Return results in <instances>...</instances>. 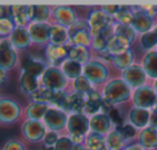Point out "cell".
Masks as SVG:
<instances>
[{"instance_id": "obj_9", "label": "cell", "mask_w": 157, "mask_h": 150, "mask_svg": "<svg viewBox=\"0 0 157 150\" xmlns=\"http://www.w3.org/2000/svg\"><path fill=\"white\" fill-rule=\"evenodd\" d=\"M121 78H122L133 91V90L139 89V87L147 84L148 77L146 76L145 71H144L141 64H140V65L139 64H133L132 66L127 68L126 70L122 71Z\"/></svg>"}, {"instance_id": "obj_57", "label": "cell", "mask_w": 157, "mask_h": 150, "mask_svg": "<svg viewBox=\"0 0 157 150\" xmlns=\"http://www.w3.org/2000/svg\"><path fill=\"white\" fill-rule=\"evenodd\" d=\"M42 150H55L54 147H48V146H44Z\"/></svg>"}, {"instance_id": "obj_59", "label": "cell", "mask_w": 157, "mask_h": 150, "mask_svg": "<svg viewBox=\"0 0 157 150\" xmlns=\"http://www.w3.org/2000/svg\"><path fill=\"white\" fill-rule=\"evenodd\" d=\"M156 107H157V105H156Z\"/></svg>"}, {"instance_id": "obj_38", "label": "cell", "mask_w": 157, "mask_h": 150, "mask_svg": "<svg viewBox=\"0 0 157 150\" xmlns=\"http://www.w3.org/2000/svg\"><path fill=\"white\" fill-rule=\"evenodd\" d=\"M140 44L145 51L155 50L157 47V24L148 33L140 36Z\"/></svg>"}, {"instance_id": "obj_25", "label": "cell", "mask_w": 157, "mask_h": 150, "mask_svg": "<svg viewBox=\"0 0 157 150\" xmlns=\"http://www.w3.org/2000/svg\"><path fill=\"white\" fill-rule=\"evenodd\" d=\"M50 105L41 104V103H33L31 102L26 107L25 115L27 120H33V121H43V118L48 110L50 109Z\"/></svg>"}, {"instance_id": "obj_5", "label": "cell", "mask_w": 157, "mask_h": 150, "mask_svg": "<svg viewBox=\"0 0 157 150\" xmlns=\"http://www.w3.org/2000/svg\"><path fill=\"white\" fill-rule=\"evenodd\" d=\"M68 81L69 80L65 76V74L61 71L60 67H55V66H48V69L44 71V74L40 79L41 85L53 92L66 90Z\"/></svg>"}, {"instance_id": "obj_6", "label": "cell", "mask_w": 157, "mask_h": 150, "mask_svg": "<svg viewBox=\"0 0 157 150\" xmlns=\"http://www.w3.org/2000/svg\"><path fill=\"white\" fill-rule=\"evenodd\" d=\"M131 103L133 107L153 110L157 105V94L152 85L145 84L132 91Z\"/></svg>"}, {"instance_id": "obj_41", "label": "cell", "mask_w": 157, "mask_h": 150, "mask_svg": "<svg viewBox=\"0 0 157 150\" xmlns=\"http://www.w3.org/2000/svg\"><path fill=\"white\" fill-rule=\"evenodd\" d=\"M114 21H115V23H117V24L131 26L132 21H133L132 7H130V6H122L120 12H118L115 18H114Z\"/></svg>"}, {"instance_id": "obj_56", "label": "cell", "mask_w": 157, "mask_h": 150, "mask_svg": "<svg viewBox=\"0 0 157 150\" xmlns=\"http://www.w3.org/2000/svg\"><path fill=\"white\" fill-rule=\"evenodd\" d=\"M152 87H153V89L155 90V92H156V94H157V79H156V80H153Z\"/></svg>"}, {"instance_id": "obj_35", "label": "cell", "mask_w": 157, "mask_h": 150, "mask_svg": "<svg viewBox=\"0 0 157 150\" xmlns=\"http://www.w3.org/2000/svg\"><path fill=\"white\" fill-rule=\"evenodd\" d=\"M131 44L128 41L124 40L123 38L117 37V36L114 35L111 39L108 41L107 44V50L111 53L112 55H117L121 53L126 52L127 50L130 49Z\"/></svg>"}, {"instance_id": "obj_34", "label": "cell", "mask_w": 157, "mask_h": 150, "mask_svg": "<svg viewBox=\"0 0 157 150\" xmlns=\"http://www.w3.org/2000/svg\"><path fill=\"white\" fill-rule=\"evenodd\" d=\"M84 145L88 150H107L105 136L98 133L90 132L85 137Z\"/></svg>"}, {"instance_id": "obj_39", "label": "cell", "mask_w": 157, "mask_h": 150, "mask_svg": "<svg viewBox=\"0 0 157 150\" xmlns=\"http://www.w3.org/2000/svg\"><path fill=\"white\" fill-rule=\"evenodd\" d=\"M114 35L117 36V37L123 38L124 40L128 41L130 44L135 41L136 37H137V34H136V31L133 30L131 26L117 24V23L114 24Z\"/></svg>"}, {"instance_id": "obj_11", "label": "cell", "mask_w": 157, "mask_h": 150, "mask_svg": "<svg viewBox=\"0 0 157 150\" xmlns=\"http://www.w3.org/2000/svg\"><path fill=\"white\" fill-rule=\"evenodd\" d=\"M46 133H48V128L43 121L26 120L22 125L23 136L30 143H39L43 140Z\"/></svg>"}, {"instance_id": "obj_52", "label": "cell", "mask_w": 157, "mask_h": 150, "mask_svg": "<svg viewBox=\"0 0 157 150\" xmlns=\"http://www.w3.org/2000/svg\"><path fill=\"white\" fill-rule=\"evenodd\" d=\"M9 78V71L3 69H0V84L5 85V83L7 82V79Z\"/></svg>"}, {"instance_id": "obj_24", "label": "cell", "mask_w": 157, "mask_h": 150, "mask_svg": "<svg viewBox=\"0 0 157 150\" xmlns=\"http://www.w3.org/2000/svg\"><path fill=\"white\" fill-rule=\"evenodd\" d=\"M141 65L145 71L146 76L150 79L156 80L157 79V51H148L142 57Z\"/></svg>"}, {"instance_id": "obj_18", "label": "cell", "mask_w": 157, "mask_h": 150, "mask_svg": "<svg viewBox=\"0 0 157 150\" xmlns=\"http://www.w3.org/2000/svg\"><path fill=\"white\" fill-rule=\"evenodd\" d=\"M90 132L98 133V134H101L103 136H105L108 133L111 132L113 130L112 128H114L109 116L105 115L102 112L90 117Z\"/></svg>"}, {"instance_id": "obj_42", "label": "cell", "mask_w": 157, "mask_h": 150, "mask_svg": "<svg viewBox=\"0 0 157 150\" xmlns=\"http://www.w3.org/2000/svg\"><path fill=\"white\" fill-rule=\"evenodd\" d=\"M15 28L16 25L12 18H0V37L1 38H9Z\"/></svg>"}, {"instance_id": "obj_27", "label": "cell", "mask_w": 157, "mask_h": 150, "mask_svg": "<svg viewBox=\"0 0 157 150\" xmlns=\"http://www.w3.org/2000/svg\"><path fill=\"white\" fill-rule=\"evenodd\" d=\"M10 11H11V18L16 26H28L30 23L28 18V6H10Z\"/></svg>"}, {"instance_id": "obj_22", "label": "cell", "mask_w": 157, "mask_h": 150, "mask_svg": "<svg viewBox=\"0 0 157 150\" xmlns=\"http://www.w3.org/2000/svg\"><path fill=\"white\" fill-rule=\"evenodd\" d=\"M138 143L145 150H153L157 148V128L148 125L139 132Z\"/></svg>"}, {"instance_id": "obj_49", "label": "cell", "mask_w": 157, "mask_h": 150, "mask_svg": "<svg viewBox=\"0 0 157 150\" xmlns=\"http://www.w3.org/2000/svg\"><path fill=\"white\" fill-rule=\"evenodd\" d=\"M121 8H122L121 5H105L101 7V10H102L105 13H107L109 16L114 18L116 16V14L120 12Z\"/></svg>"}, {"instance_id": "obj_10", "label": "cell", "mask_w": 157, "mask_h": 150, "mask_svg": "<svg viewBox=\"0 0 157 150\" xmlns=\"http://www.w3.org/2000/svg\"><path fill=\"white\" fill-rule=\"evenodd\" d=\"M17 64V51L13 48L9 38L0 39V69H13Z\"/></svg>"}, {"instance_id": "obj_28", "label": "cell", "mask_w": 157, "mask_h": 150, "mask_svg": "<svg viewBox=\"0 0 157 150\" xmlns=\"http://www.w3.org/2000/svg\"><path fill=\"white\" fill-rule=\"evenodd\" d=\"M83 66L81 63L68 59L66 62H63L60 66L61 71L65 74V76L68 78V80H75L76 78L81 77L83 75Z\"/></svg>"}, {"instance_id": "obj_12", "label": "cell", "mask_w": 157, "mask_h": 150, "mask_svg": "<svg viewBox=\"0 0 157 150\" xmlns=\"http://www.w3.org/2000/svg\"><path fill=\"white\" fill-rule=\"evenodd\" d=\"M87 22L90 24L93 37L99 35L103 29L107 28L110 25L115 24L114 18L109 16L107 13H105L102 10H93L88 14Z\"/></svg>"}, {"instance_id": "obj_3", "label": "cell", "mask_w": 157, "mask_h": 150, "mask_svg": "<svg viewBox=\"0 0 157 150\" xmlns=\"http://www.w3.org/2000/svg\"><path fill=\"white\" fill-rule=\"evenodd\" d=\"M69 31V44L90 48L92 47L93 35L87 20L78 18L71 27L68 28Z\"/></svg>"}, {"instance_id": "obj_16", "label": "cell", "mask_w": 157, "mask_h": 150, "mask_svg": "<svg viewBox=\"0 0 157 150\" xmlns=\"http://www.w3.org/2000/svg\"><path fill=\"white\" fill-rule=\"evenodd\" d=\"M45 54L50 66H55V67H60L61 64L69 59L68 46H56L48 43L46 47Z\"/></svg>"}, {"instance_id": "obj_2", "label": "cell", "mask_w": 157, "mask_h": 150, "mask_svg": "<svg viewBox=\"0 0 157 150\" xmlns=\"http://www.w3.org/2000/svg\"><path fill=\"white\" fill-rule=\"evenodd\" d=\"M66 128L74 144H84L86 135L90 132V117L85 113H70Z\"/></svg>"}, {"instance_id": "obj_19", "label": "cell", "mask_w": 157, "mask_h": 150, "mask_svg": "<svg viewBox=\"0 0 157 150\" xmlns=\"http://www.w3.org/2000/svg\"><path fill=\"white\" fill-rule=\"evenodd\" d=\"M9 39L11 44L16 51L26 50V49H28L30 47L31 42H33L30 35H29L28 28L22 26H16V28L11 34Z\"/></svg>"}, {"instance_id": "obj_44", "label": "cell", "mask_w": 157, "mask_h": 150, "mask_svg": "<svg viewBox=\"0 0 157 150\" xmlns=\"http://www.w3.org/2000/svg\"><path fill=\"white\" fill-rule=\"evenodd\" d=\"M74 143L70 136H60L57 143L55 144V150H72L73 149Z\"/></svg>"}, {"instance_id": "obj_53", "label": "cell", "mask_w": 157, "mask_h": 150, "mask_svg": "<svg viewBox=\"0 0 157 150\" xmlns=\"http://www.w3.org/2000/svg\"><path fill=\"white\" fill-rule=\"evenodd\" d=\"M123 150H145V149L139 143H135V144H130V145H127Z\"/></svg>"}, {"instance_id": "obj_50", "label": "cell", "mask_w": 157, "mask_h": 150, "mask_svg": "<svg viewBox=\"0 0 157 150\" xmlns=\"http://www.w3.org/2000/svg\"><path fill=\"white\" fill-rule=\"evenodd\" d=\"M141 11H143L148 16L154 18V16L157 14V6L156 5H144V6H138Z\"/></svg>"}, {"instance_id": "obj_45", "label": "cell", "mask_w": 157, "mask_h": 150, "mask_svg": "<svg viewBox=\"0 0 157 150\" xmlns=\"http://www.w3.org/2000/svg\"><path fill=\"white\" fill-rule=\"evenodd\" d=\"M107 44H108V41L100 35V34L95 36V37H93L92 49L96 51L97 53L107 50Z\"/></svg>"}, {"instance_id": "obj_47", "label": "cell", "mask_w": 157, "mask_h": 150, "mask_svg": "<svg viewBox=\"0 0 157 150\" xmlns=\"http://www.w3.org/2000/svg\"><path fill=\"white\" fill-rule=\"evenodd\" d=\"M2 150H27V148L21 140L12 138L6 141Z\"/></svg>"}, {"instance_id": "obj_30", "label": "cell", "mask_w": 157, "mask_h": 150, "mask_svg": "<svg viewBox=\"0 0 157 150\" xmlns=\"http://www.w3.org/2000/svg\"><path fill=\"white\" fill-rule=\"evenodd\" d=\"M68 51H69V59L78 62L82 65H85L87 62L92 59H90V49L85 48V47L68 44Z\"/></svg>"}, {"instance_id": "obj_29", "label": "cell", "mask_w": 157, "mask_h": 150, "mask_svg": "<svg viewBox=\"0 0 157 150\" xmlns=\"http://www.w3.org/2000/svg\"><path fill=\"white\" fill-rule=\"evenodd\" d=\"M70 95H71V92H69L68 90L54 92L51 106L60 109L70 115Z\"/></svg>"}, {"instance_id": "obj_17", "label": "cell", "mask_w": 157, "mask_h": 150, "mask_svg": "<svg viewBox=\"0 0 157 150\" xmlns=\"http://www.w3.org/2000/svg\"><path fill=\"white\" fill-rule=\"evenodd\" d=\"M152 110L132 107L128 112V122L138 130H143L151 124Z\"/></svg>"}, {"instance_id": "obj_7", "label": "cell", "mask_w": 157, "mask_h": 150, "mask_svg": "<svg viewBox=\"0 0 157 150\" xmlns=\"http://www.w3.org/2000/svg\"><path fill=\"white\" fill-rule=\"evenodd\" d=\"M22 117V107L17 102L9 97L0 99V121L3 124H13Z\"/></svg>"}, {"instance_id": "obj_13", "label": "cell", "mask_w": 157, "mask_h": 150, "mask_svg": "<svg viewBox=\"0 0 157 150\" xmlns=\"http://www.w3.org/2000/svg\"><path fill=\"white\" fill-rule=\"evenodd\" d=\"M133 9V21L131 27L136 31V34H139L140 36L151 31L155 27V21L153 18L148 16L143 11L139 9V7H132Z\"/></svg>"}, {"instance_id": "obj_51", "label": "cell", "mask_w": 157, "mask_h": 150, "mask_svg": "<svg viewBox=\"0 0 157 150\" xmlns=\"http://www.w3.org/2000/svg\"><path fill=\"white\" fill-rule=\"evenodd\" d=\"M98 55L101 59L100 61L105 62V63H112V62H113V55H112L108 50H105V51H102V52H99Z\"/></svg>"}, {"instance_id": "obj_36", "label": "cell", "mask_w": 157, "mask_h": 150, "mask_svg": "<svg viewBox=\"0 0 157 150\" xmlns=\"http://www.w3.org/2000/svg\"><path fill=\"white\" fill-rule=\"evenodd\" d=\"M87 95L71 92L70 95V113H84Z\"/></svg>"}, {"instance_id": "obj_55", "label": "cell", "mask_w": 157, "mask_h": 150, "mask_svg": "<svg viewBox=\"0 0 157 150\" xmlns=\"http://www.w3.org/2000/svg\"><path fill=\"white\" fill-rule=\"evenodd\" d=\"M72 150H88V149L84 144H74Z\"/></svg>"}, {"instance_id": "obj_20", "label": "cell", "mask_w": 157, "mask_h": 150, "mask_svg": "<svg viewBox=\"0 0 157 150\" xmlns=\"http://www.w3.org/2000/svg\"><path fill=\"white\" fill-rule=\"evenodd\" d=\"M48 64L44 61L33 55H28L22 64V71L27 72L38 79H41L42 75L48 69Z\"/></svg>"}, {"instance_id": "obj_23", "label": "cell", "mask_w": 157, "mask_h": 150, "mask_svg": "<svg viewBox=\"0 0 157 150\" xmlns=\"http://www.w3.org/2000/svg\"><path fill=\"white\" fill-rule=\"evenodd\" d=\"M103 102V96L100 92H98L97 90H93L87 94V99H86V105H85V113L88 117H92L97 113L101 112V106H102Z\"/></svg>"}, {"instance_id": "obj_32", "label": "cell", "mask_w": 157, "mask_h": 150, "mask_svg": "<svg viewBox=\"0 0 157 150\" xmlns=\"http://www.w3.org/2000/svg\"><path fill=\"white\" fill-rule=\"evenodd\" d=\"M113 66L116 69L124 71L127 68L132 66L135 64V54H133L132 50L129 49L126 52L121 53L117 55H113V62H112Z\"/></svg>"}, {"instance_id": "obj_58", "label": "cell", "mask_w": 157, "mask_h": 150, "mask_svg": "<svg viewBox=\"0 0 157 150\" xmlns=\"http://www.w3.org/2000/svg\"><path fill=\"white\" fill-rule=\"evenodd\" d=\"M155 50H156V51H157V47H156V49H155Z\"/></svg>"}, {"instance_id": "obj_31", "label": "cell", "mask_w": 157, "mask_h": 150, "mask_svg": "<svg viewBox=\"0 0 157 150\" xmlns=\"http://www.w3.org/2000/svg\"><path fill=\"white\" fill-rule=\"evenodd\" d=\"M126 139L124 138L120 131L113 128L110 133L105 135L107 150H123L126 147Z\"/></svg>"}, {"instance_id": "obj_21", "label": "cell", "mask_w": 157, "mask_h": 150, "mask_svg": "<svg viewBox=\"0 0 157 150\" xmlns=\"http://www.w3.org/2000/svg\"><path fill=\"white\" fill-rule=\"evenodd\" d=\"M51 8L45 5H30L28 6V18L30 23H48L50 20Z\"/></svg>"}, {"instance_id": "obj_1", "label": "cell", "mask_w": 157, "mask_h": 150, "mask_svg": "<svg viewBox=\"0 0 157 150\" xmlns=\"http://www.w3.org/2000/svg\"><path fill=\"white\" fill-rule=\"evenodd\" d=\"M131 95H132V89L122 78L110 79L103 85V98L114 106L128 102L129 99H131Z\"/></svg>"}, {"instance_id": "obj_26", "label": "cell", "mask_w": 157, "mask_h": 150, "mask_svg": "<svg viewBox=\"0 0 157 150\" xmlns=\"http://www.w3.org/2000/svg\"><path fill=\"white\" fill-rule=\"evenodd\" d=\"M50 43L56 44V46H68L69 44V31H68V28L57 24H52Z\"/></svg>"}, {"instance_id": "obj_37", "label": "cell", "mask_w": 157, "mask_h": 150, "mask_svg": "<svg viewBox=\"0 0 157 150\" xmlns=\"http://www.w3.org/2000/svg\"><path fill=\"white\" fill-rule=\"evenodd\" d=\"M53 94H54L53 91L46 89L43 85H40L33 93H31L29 95V97H30L33 103H41V104H48L51 106Z\"/></svg>"}, {"instance_id": "obj_46", "label": "cell", "mask_w": 157, "mask_h": 150, "mask_svg": "<svg viewBox=\"0 0 157 150\" xmlns=\"http://www.w3.org/2000/svg\"><path fill=\"white\" fill-rule=\"evenodd\" d=\"M109 118L111 119L112 123H113V126L114 128H117V126H121L123 125V124L125 123L124 121V118H123L122 113H121L120 109L117 108V107H114L113 109H112L111 111L109 112Z\"/></svg>"}, {"instance_id": "obj_33", "label": "cell", "mask_w": 157, "mask_h": 150, "mask_svg": "<svg viewBox=\"0 0 157 150\" xmlns=\"http://www.w3.org/2000/svg\"><path fill=\"white\" fill-rule=\"evenodd\" d=\"M20 85L24 93L30 95L41 85V82H40V79L36 78V77L31 76L25 71H21Z\"/></svg>"}, {"instance_id": "obj_14", "label": "cell", "mask_w": 157, "mask_h": 150, "mask_svg": "<svg viewBox=\"0 0 157 150\" xmlns=\"http://www.w3.org/2000/svg\"><path fill=\"white\" fill-rule=\"evenodd\" d=\"M52 16L54 18V24L60 25L66 28L71 27L78 20V15L71 7L68 6H57L52 10Z\"/></svg>"}, {"instance_id": "obj_8", "label": "cell", "mask_w": 157, "mask_h": 150, "mask_svg": "<svg viewBox=\"0 0 157 150\" xmlns=\"http://www.w3.org/2000/svg\"><path fill=\"white\" fill-rule=\"evenodd\" d=\"M68 118H69V115L67 112L51 106L44 116L43 123L45 124L48 131L58 133L67 128Z\"/></svg>"}, {"instance_id": "obj_48", "label": "cell", "mask_w": 157, "mask_h": 150, "mask_svg": "<svg viewBox=\"0 0 157 150\" xmlns=\"http://www.w3.org/2000/svg\"><path fill=\"white\" fill-rule=\"evenodd\" d=\"M59 135L57 132H53V131H48L45 137L43 138V144L44 146L48 147H54L55 144L57 143V140L59 139Z\"/></svg>"}, {"instance_id": "obj_40", "label": "cell", "mask_w": 157, "mask_h": 150, "mask_svg": "<svg viewBox=\"0 0 157 150\" xmlns=\"http://www.w3.org/2000/svg\"><path fill=\"white\" fill-rule=\"evenodd\" d=\"M71 87H72V92L82 93V94H85V95H87L90 91H93L95 89L94 85L90 83V81L86 77H84L83 75L81 77H78V78H76L75 80L72 81Z\"/></svg>"}, {"instance_id": "obj_4", "label": "cell", "mask_w": 157, "mask_h": 150, "mask_svg": "<svg viewBox=\"0 0 157 150\" xmlns=\"http://www.w3.org/2000/svg\"><path fill=\"white\" fill-rule=\"evenodd\" d=\"M83 76L86 77L94 87L105 85L109 81V69L105 62L92 59L83 66Z\"/></svg>"}, {"instance_id": "obj_43", "label": "cell", "mask_w": 157, "mask_h": 150, "mask_svg": "<svg viewBox=\"0 0 157 150\" xmlns=\"http://www.w3.org/2000/svg\"><path fill=\"white\" fill-rule=\"evenodd\" d=\"M114 128L120 131V133L124 136V138L126 139V140H132L136 137L139 136L140 131L138 130L137 128H135L132 124L129 123V122H125L123 125L117 126V128Z\"/></svg>"}, {"instance_id": "obj_54", "label": "cell", "mask_w": 157, "mask_h": 150, "mask_svg": "<svg viewBox=\"0 0 157 150\" xmlns=\"http://www.w3.org/2000/svg\"><path fill=\"white\" fill-rule=\"evenodd\" d=\"M150 125L154 126L155 128H157V107H155L152 110V118H151V124Z\"/></svg>"}, {"instance_id": "obj_15", "label": "cell", "mask_w": 157, "mask_h": 150, "mask_svg": "<svg viewBox=\"0 0 157 150\" xmlns=\"http://www.w3.org/2000/svg\"><path fill=\"white\" fill-rule=\"evenodd\" d=\"M31 41L36 44L50 43V35L52 24L50 23H29L27 26Z\"/></svg>"}]
</instances>
